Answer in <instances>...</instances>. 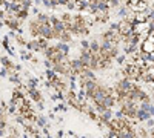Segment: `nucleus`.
I'll list each match as a JSON object with an SVG mask.
<instances>
[{"label":"nucleus","mask_w":154,"mask_h":138,"mask_svg":"<svg viewBox=\"0 0 154 138\" xmlns=\"http://www.w3.org/2000/svg\"><path fill=\"white\" fill-rule=\"evenodd\" d=\"M72 20L75 25V29H77V37H83L89 34V23L83 14H72Z\"/></svg>","instance_id":"1"},{"label":"nucleus","mask_w":154,"mask_h":138,"mask_svg":"<svg viewBox=\"0 0 154 138\" xmlns=\"http://www.w3.org/2000/svg\"><path fill=\"white\" fill-rule=\"evenodd\" d=\"M133 86H134V81H131V80H128V78H120V80H117L114 83V94L116 95H128L130 94V91L133 89Z\"/></svg>","instance_id":"2"},{"label":"nucleus","mask_w":154,"mask_h":138,"mask_svg":"<svg viewBox=\"0 0 154 138\" xmlns=\"http://www.w3.org/2000/svg\"><path fill=\"white\" fill-rule=\"evenodd\" d=\"M43 55H45L53 65H57V63H60V61H63V60L68 58L66 55H63L60 51H57L54 45H49V48H46V51L43 52Z\"/></svg>","instance_id":"3"},{"label":"nucleus","mask_w":154,"mask_h":138,"mask_svg":"<svg viewBox=\"0 0 154 138\" xmlns=\"http://www.w3.org/2000/svg\"><path fill=\"white\" fill-rule=\"evenodd\" d=\"M120 110H122V114L126 117V118H130V120H136L137 117V110H139V103H134V101H125L122 106H120Z\"/></svg>","instance_id":"4"},{"label":"nucleus","mask_w":154,"mask_h":138,"mask_svg":"<svg viewBox=\"0 0 154 138\" xmlns=\"http://www.w3.org/2000/svg\"><path fill=\"white\" fill-rule=\"evenodd\" d=\"M51 26H53V32H54V39L60 40L62 32L65 31V25L60 20V17L57 16H51Z\"/></svg>","instance_id":"5"},{"label":"nucleus","mask_w":154,"mask_h":138,"mask_svg":"<svg viewBox=\"0 0 154 138\" xmlns=\"http://www.w3.org/2000/svg\"><path fill=\"white\" fill-rule=\"evenodd\" d=\"M65 103L77 110H80V107H82V103H80L79 97H77V92H72V91H68L65 94Z\"/></svg>","instance_id":"6"},{"label":"nucleus","mask_w":154,"mask_h":138,"mask_svg":"<svg viewBox=\"0 0 154 138\" xmlns=\"http://www.w3.org/2000/svg\"><path fill=\"white\" fill-rule=\"evenodd\" d=\"M5 25H6L11 31H19L20 26H22V20L17 19L16 16H8V17L5 19Z\"/></svg>","instance_id":"7"},{"label":"nucleus","mask_w":154,"mask_h":138,"mask_svg":"<svg viewBox=\"0 0 154 138\" xmlns=\"http://www.w3.org/2000/svg\"><path fill=\"white\" fill-rule=\"evenodd\" d=\"M40 26H42V25L38 23L35 19H32V20L28 23V29H29V34L34 37V39H38V37H40Z\"/></svg>","instance_id":"8"},{"label":"nucleus","mask_w":154,"mask_h":138,"mask_svg":"<svg viewBox=\"0 0 154 138\" xmlns=\"http://www.w3.org/2000/svg\"><path fill=\"white\" fill-rule=\"evenodd\" d=\"M117 138H136V126H128L122 131H117Z\"/></svg>","instance_id":"9"},{"label":"nucleus","mask_w":154,"mask_h":138,"mask_svg":"<svg viewBox=\"0 0 154 138\" xmlns=\"http://www.w3.org/2000/svg\"><path fill=\"white\" fill-rule=\"evenodd\" d=\"M69 65H71V69H72V72H74L75 75L82 74V72H83V69H86V68L82 65V61H80V58H79V57L69 60Z\"/></svg>","instance_id":"10"},{"label":"nucleus","mask_w":154,"mask_h":138,"mask_svg":"<svg viewBox=\"0 0 154 138\" xmlns=\"http://www.w3.org/2000/svg\"><path fill=\"white\" fill-rule=\"evenodd\" d=\"M26 49L29 52H42V46H40V43H38V39H34V40L28 42Z\"/></svg>","instance_id":"11"},{"label":"nucleus","mask_w":154,"mask_h":138,"mask_svg":"<svg viewBox=\"0 0 154 138\" xmlns=\"http://www.w3.org/2000/svg\"><path fill=\"white\" fill-rule=\"evenodd\" d=\"M0 65H2L3 68H6V69H9V71H16V65L12 63V60L6 55L0 57Z\"/></svg>","instance_id":"12"},{"label":"nucleus","mask_w":154,"mask_h":138,"mask_svg":"<svg viewBox=\"0 0 154 138\" xmlns=\"http://www.w3.org/2000/svg\"><path fill=\"white\" fill-rule=\"evenodd\" d=\"M140 46H142V48H140V51H143L146 54H154V43L151 40H148V39L143 40Z\"/></svg>","instance_id":"13"},{"label":"nucleus","mask_w":154,"mask_h":138,"mask_svg":"<svg viewBox=\"0 0 154 138\" xmlns=\"http://www.w3.org/2000/svg\"><path fill=\"white\" fill-rule=\"evenodd\" d=\"M35 20L40 25H51V16L46 14V12H38L35 16Z\"/></svg>","instance_id":"14"},{"label":"nucleus","mask_w":154,"mask_h":138,"mask_svg":"<svg viewBox=\"0 0 154 138\" xmlns=\"http://www.w3.org/2000/svg\"><path fill=\"white\" fill-rule=\"evenodd\" d=\"M28 97L32 100V101H35V103L43 101V100H42V92L38 89H28Z\"/></svg>","instance_id":"15"},{"label":"nucleus","mask_w":154,"mask_h":138,"mask_svg":"<svg viewBox=\"0 0 154 138\" xmlns=\"http://www.w3.org/2000/svg\"><path fill=\"white\" fill-rule=\"evenodd\" d=\"M149 118H152V117L149 115V112H148V110H143V109H139V110H137V117H136L137 121L145 123V121H148Z\"/></svg>","instance_id":"16"},{"label":"nucleus","mask_w":154,"mask_h":138,"mask_svg":"<svg viewBox=\"0 0 154 138\" xmlns=\"http://www.w3.org/2000/svg\"><path fill=\"white\" fill-rule=\"evenodd\" d=\"M54 46H56V49H57V51H60L63 55H66V57H68V54H69V45H68V43L57 42Z\"/></svg>","instance_id":"17"},{"label":"nucleus","mask_w":154,"mask_h":138,"mask_svg":"<svg viewBox=\"0 0 154 138\" xmlns=\"http://www.w3.org/2000/svg\"><path fill=\"white\" fill-rule=\"evenodd\" d=\"M35 123H37V126H38V128H42V129L49 126V124H48V117H45V115H37Z\"/></svg>","instance_id":"18"},{"label":"nucleus","mask_w":154,"mask_h":138,"mask_svg":"<svg viewBox=\"0 0 154 138\" xmlns=\"http://www.w3.org/2000/svg\"><path fill=\"white\" fill-rule=\"evenodd\" d=\"M89 51L93 54H99L100 51V40H89Z\"/></svg>","instance_id":"19"},{"label":"nucleus","mask_w":154,"mask_h":138,"mask_svg":"<svg viewBox=\"0 0 154 138\" xmlns=\"http://www.w3.org/2000/svg\"><path fill=\"white\" fill-rule=\"evenodd\" d=\"M59 42H63V43H68V45H69V43L72 42V34H71L69 31H66V29H65V31L62 32L60 40H59Z\"/></svg>","instance_id":"20"},{"label":"nucleus","mask_w":154,"mask_h":138,"mask_svg":"<svg viewBox=\"0 0 154 138\" xmlns=\"http://www.w3.org/2000/svg\"><path fill=\"white\" fill-rule=\"evenodd\" d=\"M136 138H149V132L145 128H136Z\"/></svg>","instance_id":"21"},{"label":"nucleus","mask_w":154,"mask_h":138,"mask_svg":"<svg viewBox=\"0 0 154 138\" xmlns=\"http://www.w3.org/2000/svg\"><path fill=\"white\" fill-rule=\"evenodd\" d=\"M14 2H17L22 6V9H26V11H29V8L32 5V0H14Z\"/></svg>","instance_id":"22"},{"label":"nucleus","mask_w":154,"mask_h":138,"mask_svg":"<svg viewBox=\"0 0 154 138\" xmlns=\"http://www.w3.org/2000/svg\"><path fill=\"white\" fill-rule=\"evenodd\" d=\"M37 84H38V78L29 77L28 78V83H26V87H28V89H37Z\"/></svg>","instance_id":"23"},{"label":"nucleus","mask_w":154,"mask_h":138,"mask_svg":"<svg viewBox=\"0 0 154 138\" xmlns=\"http://www.w3.org/2000/svg\"><path fill=\"white\" fill-rule=\"evenodd\" d=\"M45 75H46V81H53L56 77H59V75H56V72L53 69H46L45 71Z\"/></svg>","instance_id":"24"},{"label":"nucleus","mask_w":154,"mask_h":138,"mask_svg":"<svg viewBox=\"0 0 154 138\" xmlns=\"http://www.w3.org/2000/svg\"><path fill=\"white\" fill-rule=\"evenodd\" d=\"M28 14H29V11H26V9H22V11L19 12V14H17L16 17H17V19H20V20L23 22L25 19H26V17H28Z\"/></svg>","instance_id":"25"},{"label":"nucleus","mask_w":154,"mask_h":138,"mask_svg":"<svg viewBox=\"0 0 154 138\" xmlns=\"http://www.w3.org/2000/svg\"><path fill=\"white\" fill-rule=\"evenodd\" d=\"M16 40H17V43H19L20 46H26V43H28V42L25 40L22 35H16Z\"/></svg>","instance_id":"26"},{"label":"nucleus","mask_w":154,"mask_h":138,"mask_svg":"<svg viewBox=\"0 0 154 138\" xmlns=\"http://www.w3.org/2000/svg\"><path fill=\"white\" fill-rule=\"evenodd\" d=\"M80 48L82 49H89V40H86V39L80 40Z\"/></svg>","instance_id":"27"},{"label":"nucleus","mask_w":154,"mask_h":138,"mask_svg":"<svg viewBox=\"0 0 154 138\" xmlns=\"http://www.w3.org/2000/svg\"><path fill=\"white\" fill-rule=\"evenodd\" d=\"M31 54H32V52H25V51H22V54H20V55H22V58H23V60H31V58H32V55H31Z\"/></svg>","instance_id":"28"},{"label":"nucleus","mask_w":154,"mask_h":138,"mask_svg":"<svg viewBox=\"0 0 154 138\" xmlns=\"http://www.w3.org/2000/svg\"><path fill=\"white\" fill-rule=\"evenodd\" d=\"M109 29L119 31V22H111V23H109Z\"/></svg>","instance_id":"29"},{"label":"nucleus","mask_w":154,"mask_h":138,"mask_svg":"<svg viewBox=\"0 0 154 138\" xmlns=\"http://www.w3.org/2000/svg\"><path fill=\"white\" fill-rule=\"evenodd\" d=\"M8 75H9V69L0 68V77H8Z\"/></svg>","instance_id":"30"},{"label":"nucleus","mask_w":154,"mask_h":138,"mask_svg":"<svg viewBox=\"0 0 154 138\" xmlns=\"http://www.w3.org/2000/svg\"><path fill=\"white\" fill-rule=\"evenodd\" d=\"M125 60H126V57H125V55H119L117 58H116V61H117L119 65H123V63H125Z\"/></svg>","instance_id":"31"},{"label":"nucleus","mask_w":154,"mask_h":138,"mask_svg":"<svg viewBox=\"0 0 154 138\" xmlns=\"http://www.w3.org/2000/svg\"><path fill=\"white\" fill-rule=\"evenodd\" d=\"M57 6H59L57 0H49V8H51V9H54V8H57Z\"/></svg>","instance_id":"32"},{"label":"nucleus","mask_w":154,"mask_h":138,"mask_svg":"<svg viewBox=\"0 0 154 138\" xmlns=\"http://www.w3.org/2000/svg\"><path fill=\"white\" fill-rule=\"evenodd\" d=\"M123 117H125V115L122 114V110H120V109L114 112V118H123Z\"/></svg>","instance_id":"33"},{"label":"nucleus","mask_w":154,"mask_h":138,"mask_svg":"<svg viewBox=\"0 0 154 138\" xmlns=\"http://www.w3.org/2000/svg\"><path fill=\"white\" fill-rule=\"evenodd\" d=\"M43 65L46 66V69H53V63H51V61L46 58V60H43Z\"/></svg>","instance_id":"34"},{"label":"nucleus","mask_w":154,"mask_h":138,"mask_svg":"<svg viewBox=\"0 0 154 138\" xmlns=\"http://www.w3.org/2000/svg\"><path fill=\"white\" fill-rule=\"evenodd\" d=\"M5 19H6V11L5 9H0V20L5 22Z\"/></svg>","instance_id":"35"},{"label":"nucleus","mask_w":154,"mask_h":138,"mask_svg":"<svg viewBox=\"0 0 154 138\" xmlns=\"http://www.w3.org/2000/svg\"><path fill=\"white\" fill-rule=\"evenodd\" d=\"M56 110H66V103H60V104L56 107Z\"/></svg>","instance_id":"36"},{"label":"nucleus","mask_w":154,"mask_h":138,"mask_svg":"<svg viewBox=\"0 0 154 138\" xmlns=\"http://www.w3.org/2000/svg\"><path fill=\"white\" fill-rule=\"evenodd\" d=\"M146 123V126H148V129H151V128H154V118H149L148 121H145Z\"/></svg>","instance_id":"37"},{"label":"nucleus","mask_w":154,"mask_h":138,"mask_svg":"<svg viewBox=\"0 0 154 138\" xmlns=\"http://www.w3.org/2000/svg\"><path fill=\"white\" fill-rule=\"evenodd\" d=\"M57 2H59V5H65L66 6L69 3V0H57Z\"/></svg>","instance_id":"38"},{"label":"nucleus","mask_w":154,"mask_h":138,"mask_svg":"<svg viewBox=\"0 0 154 138\" xmlns=\"http://www.w3.org/2000/svg\"><path fill=\"white\" fill-rule=\"evenodd\" d=\"M149 115L154 118V104H151V107H149Z\"/></svg>","instance_id":"39"},{"label":"nucleus","mask_w":154,"mask_h":138,"mask_svg":"<svg viewBox=\"0 0 154 138\" xmlns=\"http://www.w3.org/2000/svg\"><path fill=\"white\" fill-rule=\"evenodd\" d=\"M62 137H63V132L59 131V132H57V138H62Z\"/></svg>","instance_id":"40"},{"label":"nucleus","mask_w":154,"mask_h":138,"mask_svg":"<svg viewBox=\"0 0 154 138\" xmlns=\"http://www.w3.org/2000/svg\"><path fill=\"white\" fill-rule=\"evenodd\" d=\"M5 138H19V137H16V135H11V134H9V135H6Z\"/></svg>","instance_id":"41"},{"label":"nucleus","mask_w":154,"mask_h":138,"mask_svg":"<svg viewBox=\"0 0 154 138\" xmlns=\"http://www.w3.org/2000/svg\"><path fill=\"white\" fill-rule=\"evenodd\" d=\"M32 2H34L35 5H40V3H42V0H32Z\"/></svg>","instance_id":"42"},{"label":"nucleus","mask_w":154,"mask_h":138,"mask_svg":"<svg viewBox=\"0 0 154 138\" xmlns=\"http://www.w3.org/2000/svg\"><path fill=\"white\" fill-rule=\"evenodd\" d=\"M3 25H5V22H2V20H0V28H2V26H3Z\"/></svg>","instance_id":"43"}]
</instances>
